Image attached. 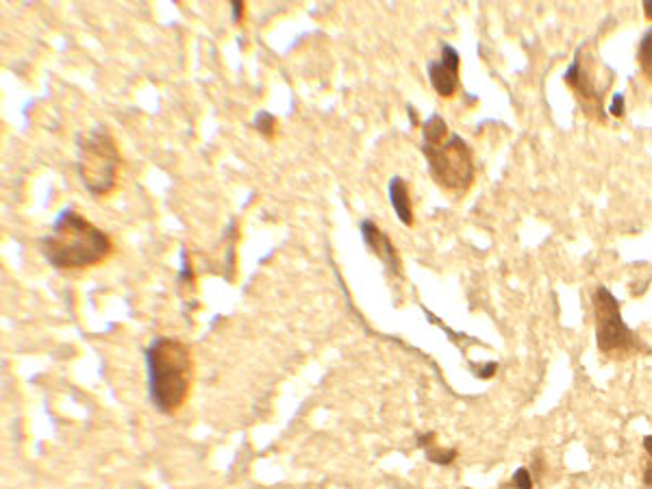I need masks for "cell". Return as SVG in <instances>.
<instances>
[{"mask_svg": "<svg viewBox=\"0 0 652 489\" xmlns=\"http://www.w3.org/2000/svg\"><path fill=\"white\" fill-rule=\"evenodd\" d=\"M39 252L57 270H85L105 261L113 252V242L81 213L66 209L39 242Z\"/></svg>", "mask_w": 652, "mask_h": 489, "instance_id": "6da1fadb", "label": "cell"}, {"mask_svg": "<svg viewBox=\"0 0 652 489\" xmlns=\"http://www.w3.org/2000/svg\"><path fill=\"white\" fill-rule=\"evenodd\" d=\"M144 357L152 407L161 414H174L185 404L194 381V359L187 344L174 337H157L144 350Z\"/></svg>", "mask_w": 652, "mask_h": 489, "instance_id": "7a4b0ae2", "label": "cell"}, {"mask_svg": "<svg viewBox=\"0 0 652 489\" xmlns=\"http://www.w3.org/2000/svg\"><path fill=\"white\" fill-rule=\"evenodd\" d=\"M76 170L83 187L92 196H107L113 191L120 168V150L107 126L96 124L87 133H81L76 137Z\"/></svg>", "mask_w": 652, "mask_h": 489, "instance_id": "3957f363", "label": "cell"}, {"mask_svg": "<svg viewBox=\"0 0 652 489\" xmlns=\"http://www.w3.org/2000/svg\"><path fill=\"white\" fill-rule=\"evenodd\" d=\"M426 163L435 183L450 191H465L474 181V159L472 148L463 137L450 133L442 144H422Z\"/></svg>", "mask_w": 652, "mask_h": 489, "instance_id": "277c9868", "label": "cell"}, {"mask_svg": "<svg viewBox=\"0 0 652 489\" xmlns=\"http://www.w3.org/2000/svg\"><path fill=\"white\" fill-rule=\"evenodd\" d=\"M594 313H596V344L598 350L607 357H624L630 350H635L637 340L633 335L620 313V302L607 287H596L594 296Z\"/></svg>", "mask_w": 652, "mask_h": 489, "instance_id": "5b68a950", "label": "cell"}, {"mask_svg": "<svg viewBox=\"0 0 652 489\" xmlns=\"http://www.w3.org/2000/svg\"><path fill=\"white\" fill-rule=\"evenodd\" d=\"M563 81L574 89V94L579 96V101L583 105V109L591 115L594 113L598 120H602V89L596 87L594 76L591 72L583 66L581 61V52L574 57V61L570 64V68L563 74Z\"/></svg>", "mask_w": 652, "mask_h": 489, "instance_id": "8992f818", "label": "cell"}, {"mask_svg": "<svg viewBox=\"0 0 652 489\" xmlns=\"http://www.w3.org/2000/svg\"><path fill=\"white\" fill-rule=\"evenodd\" d=\"M459 66H461V57L457 48H452L450 44L442 46V57L437 61L428 64L430 85L440 96L450 98L459 89Z\"/></svg>", "mask_w": 652, "mask_h": 489, "instance_id": "52a82bcc", "label": "cell"}, {"mask_svg": "<svg viewBox=\"0 0 652 489\" xmlns=\"http://www.w3.org/2000/svg\"><path fill=\"white\" fill-rule=\"evenodd\" d=\"M361 235H363L368 248L377 254L379 259H383L393 272H396L400 261H398V254H396V250H393V244H391V240L387 238V235L372 220H363L361 222Z\"/></svg>", "mask_w": 652, "mask_h": 489, "instance_id": "ba28073f", "label": "cell"}, {"mask_svg": "<svg viewBox=\"0 0 652 489\" xmlns=\"http://www.w3.org/2000/svg\"><path fill=\"white\" fill-rule=\"evenodd\" d=\"M389 203L396 211L398 220L405 226L413 224V205H411V196H409V185L405 183L403 176H391L389 181Z\"/></svg>", "mask_w": 652, "mask_h": 489, "instance_id": "9c48e42d", "label": "cell"}, {"mask_svg": "<svg viewBox=\"0 0 652 489\" xmlns=\"http://www.w3.org/2000/svg\"><path fill=\"white\" fill-rule=\"evenodd\" d=\"M422 131H424V144L428 146H435V144H442L448 135V126H446V120L442 115L433 113L428 120L422 124Z\"/></svg>", "mask_w": 652, "mask_h": 489, "instance_id": "30bf717a", "label": "cell"}, {"mask_svg": "<svg viewBox=\"0 0 652 489\" xmlns=\"http://www.w3.org/2000/svg\"><path fill=\"white\" fill-rule=\"evenodd\" d=\"M637 61L642 66V72L648 81H652V27L644 33L639 48H637Z\"/></svg>", "mask_w": 652, "mask_h": 489, "instance_id": "8fae6325", "label": "cell"}, {"mask_svg": "<svg viewBox=\"0 0 652 489\" xmlns=\"http://www.w3.org/2000/svg\"><path fill=\"white\" fill-rule=\"evenodd\" d=\"M274 126H276V117L268 111H259L252 120V129L259 131L263 137H272L274 135Z\"/></svg>", "mask_w": 652, "mask_h": 489, "instance_id": "7c38bea8", "label": "cell"}, {"mask_svg": "<svg viewBox=\"0 0 652 489\" xmlns=\"http://www.w3.org/2000/svg\"><path fill=\"white\" fill-rule=\"evenodd\" d=\"M426 457H428V461H433V463H440V465H450L454 459H457V450L454 448H426Z\"/></svg>", "mask_w": 652, "mask_h": 489, "instance_id": "4fadbf2b", "label": "cell"}, {"mask_svg": "<svg viewBox=\"0 0 652 489\" xmlns=\"http://www.w3.org/2000/svg\"><path fill=\"white\" fill-rule=\"evenodd\" d=\"M511 489H533V474L528 467H518L511 476Z\"/></svg>", "mask_w": 652, "mask_h": 489, "instance_id": "5bb4252c", "label": "cell"}, {"mask_svg": "<svg viewBox=\"0 0 652 489\" xmlns=\"http://www.w3.org/2000/svg\"><path fill=\"white\" fill-rule=\"evenodd\" d=\"M609 113L616 115V117L624 115V94H616L614 96V101H611V107H609Z\"/></svg>", "mask_w": 652, "mask_h": 489, "instance_id": "9a60e30c", "label": "cell"}, {"mask_svg": "<svg viewBox=\"0 0 652 489\" xmlns=\"http://www.w3.org/2000/svg\"><path fill=\"white\" fill-rule=\"evenodd\" d=\"M496 370H498V363L489 361V363H485V365H481L477 370V374H479V379H491L493 374H496Z\"/></svg>", "mask_w": 652, "mask_h": 489, "instance_id": "2e32d148", "label": "cell"}, {"mask_svg": "<svg viewBox=\"0 0 652 489\" xmlns=\"http://www.w3.org/2000/svg\"><path fill=\"white\" fill-rule=\"evenodd\" d=\"M231 9H233V20H237V22H240L242 13H244V3H240V0H237V3L231 5Z\"/></svg>", "mask_w": 652, "mask_h": 489, "instance_id": "e0dca14e", "label": "cell"}, {"mask_svg": "<svg viewBox=\"0 0 652 489\" xmlns=\"http://www.w3.org/2000/svg\"><path fill=\"white\" fill-rule=\"evenodd\" d=\"M644 485L646 487H652V463H648L644 467Z\"/></svg>", "mask_w": 652, "mask_h": 489, "instance_id": "ac0fdd59", "label": "cell"}, {"mask_svg": "<svg viewBox=\"0 0 652 489\" xmlns=\"http://www.w3.org/2000/svg\"><path fill=\"white\" fill-rule=\"evenodd\" d=\"M642 7H644V15H646L648 20H652V0H644Z\"/></svg>", "mask_w": 652, "mask_h": 489, "instance_id": "d6986e66", "label": "cell"}, {"mask_svg": "<svg viewBox=\"0 0 652 489\" xmlns=\"http://www.w3.org/2000/svg\"><path fill=\"white\" fill-rule=\"evenodd\" d=\"M644 450L648 453V457L652 459V435H646V437H644Z\"/></svg>", "mask_w": 652, "mask_h": 489, "instance_id": "ffe728a7", "label": "cell"}]
</instances>
